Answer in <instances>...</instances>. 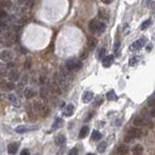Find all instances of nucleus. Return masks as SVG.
I'll list each match as a JSON object with an SVG mask.
<instances>
[{"label":"nucleus","mask_w":155,"mask_h":155,"mask_svg":"<svg viewBox=\"0 0 155 155\" xmlns=\"http://www.w3.org/2000/svg\"><path fill=\"white\" fill-rule=\"evenodd\" d=\"M88 28H89V30L93 34L100 36L106 30V24L103 21H99L97 19H92L89 23V24H88Z\"/></svg>","instance_id":"1"},{"label":"nucleus","mask_w":155,"mask_h":155,"mask_svg":"<svg viewBox=\"0 0 155 155\" xmlns=\"http://www.w3.org/2000/svg\"><path fill=\"white\" fill-rule=\"evenodd\" d=\"M143 134L142 129H137V128H132L130 129L128 133L126 134L125 138H124V142L125 143H130L132 142L133 140L138 139V138L142 137Z\"/></svg>","instance_id":"2"},{"label":"nucleus","mask_w":155,"mask_h":155,"mask_svg":"<svg viewBox=\"0 0 155 155\" xmlns=\"http://www.w3.org/2000/svg\"><path fill=\"white\" fill-rule=\"evenodd\" d=\"M66 68H67V70L68 71H70V72H74V71H78V70H80V69L82 68V62L80 61V60H78V59H70V60H68L67 62H66Z\"/></svg>","instance_id":"3"},{"label":"nucleus","mask_w":155,"mask_h":155,"mask_svg":"<svg viewBox=\"0 0 155 155\" xmlns=\"http://www.w3.org/2000/svg\"><path fill=\"white\" fill-rule=\"evenodd\" d=\"M13 59V52L9 49H4L0 52V60L4 62H9Z\"/></svg>","instance_id":"4"},{"label":"nucleus","mask_w":155,"mask_h":155,"mask_svg":"<svg viewBox=\"0 0 155 155\" xmlns=\"http://www.w3.org/2000/svg\"><path fill=\"white\" fill-rule=\"evenodd\" d=\"M0 88L4 91H11L15 88V84L13 82H6V81H1L0 82Z\"/></svg>","instance_id":"5"},{"label":"nucleus","mask_w":155,"mask_h":155,"mask_svg":"<svg viewBox=\"0 0 155 155\" xmlns=\"http://www.w3.org/2000/svg\"><path fill=\"white\" fill-rule=\"evenodd\" d=\"M37 126H26V125H19L16 128V132L19 134H23V133H27L32 130H36Z\"/></svg>","instance_id":"6"},{"label":"nucleus","mask_w":155,"mask_h":155,"mask_svg":"<svg viewBox=\"0 0 155 155\" xmlns=\"http://www.w3.org/2000/svg\"><path fill=\"white\" fill-rule=\"evenodd\" d=\"M113 61H115V57H113V55H107V56H105L103 59H102V64H103L104 67H110V65L112 64Z\"/></svg>","instance_id":"7"},{"label":"nucleus","mask_w":155,"mask_h":155,"mask_svg":"<svg viewBox=\"0 0 155 155\" xmlns=\"http://www.w3.org/2000/svg\"><path fill=\"white\" fill-rule=\"evenodd\" d=\"M7 99H8V100H9L15 107H16V108H19V107H21V101L19 100V98L15 95V94H8V95H7Z\"/></svg>","instance_id":"8"},{"label":"nucleus","mask_w":155,"mask_h":155,"mask_svg":"<svg viewBox=\"0 0 155 155\" xmlns=\"http://www.w3.org/2000/svg\"><path fill=\"white\" fill-rule=\"evenodd\" d=\"M19 146V145L18 143H10V145H8V147H7L8 153L11 154V155H15V154L16 153V151H18Z\"/></svg>","instance_id":"9"},{"label":"nucleus","mask_w":155,"mask_h":155,"mask_svg":"<svg viewBox=\"0 0 155 155\" xmlns=\"http://www.w3.org/2000/svg\"><path fill=\"white\" fill-rule=\"evenodd\" d=\"M19 77H21L19 72L16 69H13L9 73V79L11 80V82H18L19 80Z\"/></svg>","instance_id":"10"},{"label":"nucleus","mask_w":155,"mask_h":155,"mask_svg":"<svg viewBox=\"0 0 155 155\" xmlns=\"http://www.w3.org/2000/svg\"><path fill=\"white\" fill-rule=\"evenodd\" d=\"M23 95L26 99H31L36 95V92L31 87H26L23 91Z\"/></svg>","instance_id":"11"},{"label":"nucleus","mask_w":155,"mask_h":155,"mask_svg":"<svg viewBox=\"0 0 155 155\" xmlns=\"http://www.w3.org/2000/svg\"><path fill=\"white\" fill-rule=\"evenodd\" d=\"M93 99V93L91 91H85L82 95V101L84 103H89V102Z\"/></svg>","instance_id":"12"},{"label":"nucleus","mask_w":155,"mask_h":155,"mask_svg":"<svg viewBox=\"0 0 155 155\" xmlns=\"http://www.w3.org/2000/svg\"><path fill=\"white\" fill-rule=\"evenodd\" d=\"M128 152H129V148H128V146H126V145H120L116 149L117 155H126V154H128Z\"/></svg>","instance_id":"13"},{"label":"nucleus","mask_w":155,"mask_h":155,"mask_svg":"<svg viewBox=\"0 0 155 155\" xmlns=\"http://www.w3.org/2000/svg\"><path fill=\"white\" fill-rule=\"evenodd\" d=\"M65 142H66V138H65V136L62 135V134L58 135L57 137L55 138V140H54V143H55V145H64Z\"/></svg>","instance_id":"14"},{"label":"nucleus","mask_w":155,"mask_h":155,"mask_svg":"<svg viewBox=\"0 0 155 155\" xmlns=\"http://www.w3.org/2000/svg\"><path fill=\"white\" fill-rule=\"evenodd\" d=\"M12 2L10 0H0V9H10Z\"/></svg>","instance_id":"15"},{"label":"nucleus","mask_w":155,"mask_h":155,"mask_svg":"<svg viewBox=\"0 0 155 155\" xmlns=\"http://www.w3.org/2000/svg\"><path fill=\"white\" fill-rule=\"evenodd\" d=\"M134 125L136 126H145V125H148L147 123H146V121L143 119V117H136L134 119Z\"/></svg>","instance_id":"16"},{"label":"nucleus","mask_w":155,"mask_h":155,"mask_svg":"<svg viewBox=\"0 0 155 155\" xmlns=\"http://www.w3.org/2000/svg\"><path fill=\"white\" fill-rule=\"evenodd\" d=\"M143 147L141 145H136L133 147V155H143Z\"/></svg>","instance_id":"17"},{"label":"nucleus","mask_w":155,"mask_h":155,"mask_svg":"<svg viewBox=\"0 0 155 155\" xmlns=\"http://www.w3.org/2000/svg\"><path fill=\"white\" fill-rule=\"evenodd\" d=\"M142 44L140 43V41L138 40V41H136V42H134L132 44L131 46H130V51H138V49H140L141 48H142Z\"/></svg>","instance_id":"18"},{"label":"nucleus","mask_w":155,"mask_h":155,"mask_svg":"<svg viewBox=\"0 0 155 155\" xmlns=\"http://www.w3.org/2000/svg\"><path fill=\"white\" fill-rule=\"evenodd\" d=\"M88 132H89V128H88L87 126H84L81 129V131H80V134H79V137L81 138V139H84L85 138L88 134Z\"/></svg>","instance_id":"19"},{"label":"nucleus","mask_w":155,"mask_h":155,"mask_svg":"<svg viewBox=\"0 0 155 155\" xmlns=\"http://www.w3.org/2000/svg\"><path fill=\"white\" fill-rule=\"evenodd\" d=\"M73 112H74V106L72 104H69L64 110V115L66 116H71L73 115Z\"/></svg>","instance_id":"20"},{"label":"nucleus","mask_w":155,"mask_h":155,"mask_svg":"<svg viewBox=\"0 0 155 155\" xmlns=\"http://www.w3.org/2000/svg\"><path fill=\"white\" fill-rule=\"evenodd\" d=\"M99 16L104 19H106L108 21L109 19V13L107 12L106 9H104V8H101L100 10H99Z\"/></svg>","instance_id":"21"},{"label":"nucleus","mask_w":155,"mask_h":155,"mask_svg":"<svg viewBox=\"0 0 155 155\" xmlns=\"http://www.w3.org/2000/svg\"><path fill=\"white\" fill-rule=\"evenodd\" d=\"M107 98H108V100H110V101H116L117 100V96H116V94L115 93V91L113 90H110L107 93Z\"/></svg>","instance_id":"22"},{"label":"nucleus","mask_w":155,"mask_h":155,"mask_svg":"<svg viewBox=\"0 0 155 155\" xmlns=\"http://www.w3.org/2000/svg\"><path fill=\"white\" fill-rule=\"evenodd\" d=\"M107 148V143L106 142H102L98 145V146H97V150H98V152H100V153H103V152L106 150Z\"/></svg>","instance_id":"23"},{"label":"nucleus","mask_w":155,"mask_h":155,"mask_svg":"<svg viewBox=\"0 0 155 155\" xmlns=\"http://www.w3.org/2000/svg\"><path fill=\"white\" fill-rule=\"evenodd\" d=\"M97 45V40L95 38H88V47L90 49H93Z\"/></svg>","instance_id":"24"},{"label":"nucleus","mask_w":155,"mask_h":155,"mask_svg":"<svg viewBox=\"0 0 155 155\" xmlns=\"http://www.w3.org/2000/svg\"><path fill=\"white\" fill-rule=\"evenodd\" d=\"M91 137H92V140L93 141H99V140H101L102 134L99 131H93L92 135H91Z\"/></svg>","instance_id":"25"},{"label":"nucleus","mask_w":155,"mask_h":155,"mask_svg":"<svg viewBox=\"0 0 155 155\" xmlns=\"http://www.w3.org/2000/svg\"><path fill=\"white\" fill-rule=\"evenodd\" d=\"M63 124V120L61 118H57L56 120L54 121V123L52 124V129H56V128H59V127H61Z\"/></svg>","instance_id":"26"},{"label":"nucleus","mask_w":155,"mask_h":155,"mask_svg":"<svg viewBox=\"0 0 155 155\" xmlns=\"http://www.w3.org/2000/svg\"><path fill=\"white\" fill-rule=\"evenodd\" d=\"M151 23V21L150 19H146V21H145L143 23H142V25H141V29L142 30H145V29H146L147 27L149 26V24Z\"/></svg>","instance_id":"27"},{"label":"nucleus","mask_w":155,"mask_h":155,"mask_svg":"<svg viewBox=\"0 0 155 155\" xmlns=\"http://www.w3.org/2000/svg\"><path fill=\"white\" fill-rule=\"evenodd\" d=\"M105 53H106V49L105 48H101L98 51V58L99 59H103L105 57Z\"/></svg>","instance_id":"28"},{"label":"nucleus","mask_w":155,"mask_h":155,"mask_svg":"<svg viewBox=\"0 0 155 155\" xmlns=\"http://www.w3.org/2000/svg\"><path fill=\"white\" fill-rule=\"evenodd\" d=\"M138 61H139V57L135 56V57H133V58H131V59H130L129 64H130V66H134Z\"/></svg>","instance_id":"29"},{"label":"nucleus","mask_w":155,"mask_h":155,"mask_svg":"<svg viewBox=\"0 0 155 155\" xmlns=\"http://www.w3.org/2000/svg\"><path fill=\"white\" fill-rule=\"evenodd\" d=\"M79 152H78V149L77 148H72L70 151H69V154L68 155H78Z\"/></svg>","instance_id":"30"},{"label":"nucleus","mask_w":155,"mask_h":155,"mask_svg":"<svg viewBox=\"0 0 155 155\" xmlns=\"http://www.w3.org/2000/svg\"><path fill=\"white\" fill-rule=\"evenodd\" d=\"M21 155H30L29 149H27V148L23 149V150H21Z\"/></svg>","instance_id":"31"},{"label":"nucleus","mask_w":155,"mask_h":155,"mask_svg":"<svg viewBox=\"0 0 155 155\" xmlns=\"http://www.w3.org/2000/svg\"><path fill=\"white\" fill-rule=\"evenodd\" d=\"M119 47H120V43H119V42H116V43L115 44L113 49H115V52H117V49H119Z\"/></svg>","instance_id":"32"},{"label":"nucleus","mask_w":155,"mask_h":155,"mask_svg":"<svg viewBox=\"0 0 155 155\" xmlns=\"http://www.w3.org/2000/svg\"><path fill=\"white\" fill-rule=\"evenodd\" d=\"M101 1L105 4H110L112 2H113V0H101Z\"/></svg>","instance_id":"33"},{"label":"nucleus","mask_w":155,"mask_h":155,"mask_svg":"<svg viewBox=\"0 0 155 155\" xmlns=\"http://www.w3.org/2000/svg\"><path fill=\"white\" fill-rule=\"evenodd\" d=\"M150 113H151V115H152V116H155V110H152Z\"/></svg>","instance_id":"34"},{"label":"nucleus","mask_w":155,"mask_h":155,"mask_svg":"<svg viewBox=\"0 0 155 155\" xmlns=\"http://www.w3.org/2000/svg\"><path fill=\"white\" fill-rule=\"evenodd\" d=\"M151 51V46H148L147 47V51Z\"/></svg>","instance_id":"35"},{"label":"nucleus","mask_w":155,"mask_h":155,"mask_svg":"<svg viewBox=\"0 0 155 155\" xmlns=\"http://www.w3.org/2000/svg\"><path fill=\"white\" fill-rule=\"evenodd\" d=\"M86 155H95V154H93V153H88V154H86Z\"/></svg>","instance_id":"36"},{"label":"nucleus","mask_w":155,"mask_h":155,"mask_svg":"<svg viewBox=\"0 0 155 155\" xmlns=\"http://www.w3.org/2000/svg\"><path fill=\"white\" fill-rule=\"evenodd\" d=\"M34 155H41V154H39V153H37V154H34Z\"/></svg>","instance_id":"37"},{"label":"nucleus","mask_w":155,"mask_h":155,"mask_svg":"<svg viewBox=\"0 0 155 155\" xmlns=\"http://www.w3.org/2000/svg\"><path fill=\"white\" fill-rule=\"evenodd\" d=\"M0 68H1V64H0Z\"/></svg>","instance_id":"38"},{"label":"nucleus","mask_w":155,"mask_h":155,"mask_svg":"<svg viewBox=\"0 0 155 155\" xmlns=\"http://www.w3.org/2000/svg\"><path fill=\"white\" fill-rule=\"evenodd\" d=\"M0 21H1V19H0Z\"/></svg>","instance_id":"39"}]
</instances>
